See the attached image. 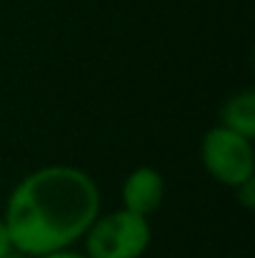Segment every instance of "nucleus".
<instances>
[{
  "instance_id": "obj_5",
  "label": "nucleus",
  "mask_w": 255,
  "mask_h": 258,
  "mask_svg": "<svg viewBox=\"0 0 255 258\" xmlns=\"http://www.w3.org/2000/svg\"><path fill=\"white\" fill-rule=\"evenodd\" d=\"M220 125L245 136L255 138V90L253 88H243L238 93H233L223 108H220Z\"/></svg>"
},
{
  "instance_id": "obj_4",
  "label": "nucleus",
  "mask_w": 255,
  "mask_h": 258,
  "mask_svg": "<svg viewBox=\"0 0 255 258\" xmlns=\"http://www.w3.org/2000/svg\"><path fill=\"white\" fill-rule=\"evenodd\" d=\"M123 208L150 218L165 198V180L163 173L153 166H138L125 175L123 188H120Z\"/></svg>"
},
{
  "instance_id": "obj_9",
  "label": "nucleus",
  "mask_w": 255,
  "mask_h": 258,
  "mask_svg": "<svg viewBox=\"0 0 255 258\" xmlns=\"http://www.w3.org/2000/svg\"><path fill=\"white\" fill-rule=\"evenodd\" d=\"M5 258H25V256H20V253H18V251H13V253H10V256H5Z\"/></svg>"
},
{
  "instance_id": "obj_3",
  "label": "nucleus",
  "mask_w": 255,
  "mask_h": 258,
  "mask_svg": "<svg viewBox=\"0 0 255 258\" xmlns=\"http://www.w3.org/2000/svg\"><path fill=\"white\" fill-rule=\"evenodd\" d=\"M200 163L215 183L235 188L255 175L253 141L218 123L200 138Z\"/></svg>"
},
{
  "instance_id": "obj_1",
  "label": "nucleus",
  "mask_w": 255,
  "mask_h": 258,
  "mask_svg": "<svg viewBox=\"0 0 255 258\" xmlns=\"http://www.w3.org/2000/svg\"><path fill=\"white\" fill-rule=\"evenodd\" d=\"M95 178L68 163H53L23 175L5 201L3 221L20 256H45L73 248L100 213Z\"/></svg>"
},
{
  "instance_id": "obj_6",
  "label": "nucleus",
  "mask_w": 255,
  "mask_h": 258,
  "mask_svg": "<svg viewBox=\"0 0 255 258\" xmlns=\"http://www.w3.org/2000/svg\"><path fill=\"white\" fill-rule=\"evenodd\" d=\"M233 190H235V201H238L245 211H253L255 208V175L253 178H248L245 183L235 185Z\"/></svg>"
},
{
  "instance_id": "obj_8",
  "label": "nucleus",
  "mask_w": 255,
  "mask_h": 258,
  "mask_svg": "<svg viewBox=\"0 0 255 258\" xmlns=\"http://www.w3.org/2000/svg\"><path fill=\"white\" fill-rule=\"evenodd\" d=\"M38 258H88L83 251H75V248H63V251H53V253H45V256Z\"/></svg>"
},
{
  "instance_id": "obj_7",
  "label": "nucleus",
  "mask_w": 255,
  "mask_h": 258,
  "mask_svg": "<svg viewBox=\"0 0 255 258\" xmlns=\"http://www.w3.org/2000/svg\"><path fill=\"white\" fill-rule=\"evenodd\" d=\"M15 248H13V241H10V233H8V226H5V221H3V216H0V258L10 256Z\"/></svg>"
},
{
  "instance_id": "obj_2",
  "label": "nucleus",
  "mask_w": 255,
  "mask_h": 258,
  "mask_svg": "<svg viewBox=\"0 0 255 258\" xmlns=\"http://www.w3.org/2000/svg\"><path fill=\"white\" fill-rule=\"evenodd\" d=\"M150 241V218L118 208L95 216L83 236V253L88 258H143Z\"/></svg>"
}]
</instances>
